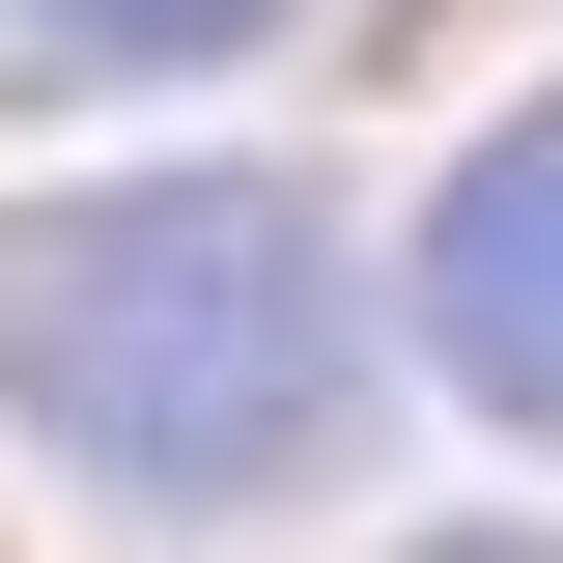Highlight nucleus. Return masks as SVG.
I'll return each mask as SVG.
<instances>
[{"label":"nucleus","mask_w":563,"mask_h":563,"mask_svg":"<svg viewBox=\"0 0 563 563\" xmlns=\"http://www.w3.org/2000/svg\"><path fill=\"white\" fill-rule=\"evenodd\" d=\"M0 395L57 422L85 479H141V507L310 479L339 451V254H310V198L141 169V198L0 225Z\"/></svg>","instance_id":"f257e3e1"},{"label":"nucleus","mask_w":563,"mask_h":563,"mask_svg":"<svg viewBox=\"0 0 563 563\" xmlns=\"http://www.w3.org/2000/svg\"><path fill=\"white\" fill-rule=\"evenodd\" d=\"M422 339L479 366L507 422H563V85L451 169V198H422Z\"/></svg>","instance_id":"f03ea898"},{"label":"nucleus","mask_w":563,"mask_h":563,"mask_svg":"<svg viewBox=\"0 0 563 563\" xmlns=\"http://www.w3.org/2000/svg\"><path fill=\"white\" fill-rule=\"evenodd\" d=\"M29 57H225V29H282V0H0Z\"/></svg>","instance_id":"7ed1b4c3"},{"label":"nucleus","mask_w":563,"mask_h":563,"mask_svg":"<svg viewBox=\"0 0 563 563\" xmlns=\"http://www.w3.org/2000/svg\"><path fill=\"white\" fill-rule=\"evenodd\" d=\"M451 563H536V536H451Z\"/></svg>","instance_id":"20e7f679"}]
</instances>
